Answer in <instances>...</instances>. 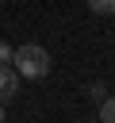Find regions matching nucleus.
<instances>
[{"mask_svg":"<svg viewBox=\"0 0 115 123\" xmlns=\"http://www.w3.org/2000/svg\"><path fill=\"white\" fill-rule=\"evenodd\" d=\"M100 119L104 123H115V96H104L100 100Z\"/></svg>","mask_w":115,"mask_h":123,"instance_id":"20e7f679","label":"nucleus"},{"mask_svg":"<svg viewBox=\"0 0 115 123\" xmlns=\"http://www.w3.org/2000/svg\"><path fill=\"white\" fill-rule=\"evenodd\" d=\"M92 15H115V0H88Z\"/></svg>","mask_w":115,"mask_h":123,"instance_id":"7ed1b4c3","label":"nucleus"},{"mask_svg":"<svg viewBox=\"0 0 115 123\" xmlns=\"http://www.w3.org/2000/svg\"><path fill=\"white\" fill-rule=\"evenodd\" d=\"M19 96V73L12 65H0V104H12Z\"/></svg>","mask_w":115,"mask_h":123,"instance_id":"f03ea898","label":"nucleus"},{"mask_svg":"<svg viewBox=\"0 0 115 123\" xmlns=\"http://www.w3.org/2000/svg\"><path fill=\"white\" fill-rule=\"evenodd\" d=\"M12 65H15L19 77L42 81V77L50 73V54H46V46H38V42H23V46L12 54Z\"/></svg>","mask_w":115,"mask_h":123,"instance_id":"f257e3e1","label":"nucleus"},{"mask_svg":"<svg viewBox=\"0 0 115 123\" xmlns=\"http://www.w3.org/2000/svg\"><path fill=\"white\" fill-rule=\"evenodd\" d=\"M12 54H15V50H12V46L0 38V65H12Z\"/></svg>","mask_w":115,"mask_h":123,"instance_id":"39448f33","label":"nucleus"},{"mask_svg":"<svg viewBox=\"0 0 115 123\" xmlns=\"http://www.w3.org/2000/svg\"><path fill=\"white\" fill-rule=\"evenodd\" d=\"M4 115H8V104H0V119H4Z\"/></svg>","mask_w":115,"mask_h":123,"instance_id":"423d86ee","label":"nucleus"}]
</instances>
